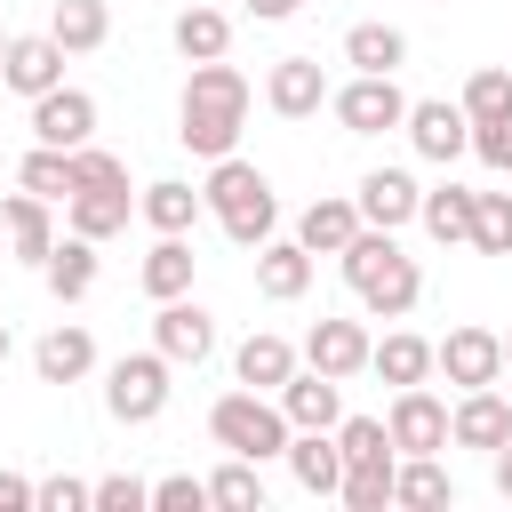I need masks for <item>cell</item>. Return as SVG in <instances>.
Wrapping results in <instances>:
<instances>
[{"mask_svg":"<svg viewBox=\"0 0 512 512\" xmlns=\"http://www.w3.org/2000/svg\"><path fill=\"white\" fill-rule=\"evenodd\" d=\"M384 424H392V448L400 456H440L448 448V400L424 392V384H400L392 408H384Z\"/></svg>","mask_w":512,"mask_h":512,"instance_id":"cell-7","label":"cell"},{"mask_svg":"<svg viewBox=\"0 0 512 512\" xmlns=\"http://www.w3.org/2000/svg\"><path fill=\"white\" fill-rule=\"evenodd\" d=\"M328 112L344 120V136H384V128H408V96H400V80H392V72H352V80L328 96Z\"/></svg>","mask_w":512,"mask_h":512,"instance_id":"cell-6","label":"cell"},{"mask_svg":"<svg viewBox=\"0 0 512 512\" xmlns=\"http://www.w3.org/2000/svg\"><path fill=\"white\" fill-rule=\"evenodd\" d=\"M168 368H176V360H168L160 344H152V352H120V360L104 368V408H112L120 424H152V416L168 408V392H176Z\"/></svg>","mask_w":512,"mask_h":512,"instance_id":"cell-5","label":"cell"},{"mask_svg":"<svg viewBox=\"0 0 512 512\" xmlns=\"http://www.w3.org/2000/svg\"><path fill=\"white\" fill-rule=\"evenodd\" d=\"M40 504H48V512H80V504H96V480L56 472V480H40Z\"/></svg>","mask_w":512,"mask_h":512,"instance_id":"cell-44","label":"cell"},{"mask_svg":"<svg viewBox=\"0 0 512 512\" xmlns=\"http://www.w3.org/2000/svg\"><path fill=\"white\" fill-rule=\"evenodd\" d=\"M152 504H160V512H200V504H208V480L168 472V480H152Z\"/></svg>","mask_w":512,"mask_h":512,"instance_id":"cell-42","label":"cell"},{"mask_svg":"<svg viewBox=\"0 0 512 512\" xmlns=\"http://www.w3.org/2000/svg\"><path fill=\"white\" fill-rule=\"evenodd\" d=\"M488 464H496V496H504V504H512V440H504V448H496V456H488Z\"/></svg>","mask_w":512,"mask_h":512,"instance_id":"cell-47","label":"cell"},{"mask_svg":"<svg viewBox=\"0 0 512 512\" xmlns=\"http://www.w3.org/2000/svg\"><path fill=\"white\" fill-rule=\"evenodd\" d=\"M328 96H336V88H328L320 56H280V64L264 72V104H272L280 120H312V112H320Z\"/></svg>","mask_w":512,"mask_h":512,"instance_id":"cell-13","label":"cell"},{"mask_svg":"<svg viewBox=\"0 0 512 512\" xmlns=\"http://www.w3.org/2000/svg\"><path fill=\"white\" fill-rule=\"evenodd\" d=\"M352 200H360V224H376V232H400V224H416V208H424V184H416L408 168H368Z\"/></svg>","mask_w":512,"mask_h":512,"instance_id":"cell-14","label":"cell"},{"mask_svg":"<svg viewBox=\"0 0 512 512\" xmlns=\"http://www.w3.org/2000/svg\"><path fill=\"white\" fill-rule=\"evenodd\" d=\"M32 144H56V152L96 144V96H88V88H48V96H32Z\"/></svg>","mask_w":512,"mask_h":512,"instance_id":"cell-9","label":"cell"},{"mask_svg":"<svg viewBox=\"0 0 512 512\" xmlns=\"http://www.w3.org/2000/svg\"><path fill=\"white\" fill-rule=\"evenodd\" d=\"M24 504H40V480H24V472H0V512H24Z\"/></svg>","mask_w":512,"mask_h":512,"instance_id":"cell-45","label":"cell"},{"mask_svg":"<svg viewBox=\"0 0 512 512\" xmlns=\"http://www.w3.org/2000/svg\"><path fill=\"white\" fill-rule=\"evenodd\" d=\"M368 368H376L384 384H424V376L440 368V352H432L424 336H408V328H392V336H384V344L368 352Z\"/></svg>","mask_w":512,"mask_h":512,"instance_id":"cell-30","label":"cell"},{"mask_svg":"<svg viewBox=\"0 0 512 512\" xmlns=\"http://www.w3.org/2000/svg\"><path fill=\"white\" fill-rule=\"evenodd\" d=\"M152 344H160L176 368H200V360L216 352V320H208V304H192V296H168V304L152 312Z\"/></svg>","mask_w":512,"mask_h":512,"instance_id":"cell-12","label":"cell"},{"mask_svg":"<svg viewBox=\"0 0 512 512\" xmlns=\"http://www.w3.org/2000/svg\"><path fill=\"white\" fill-rule=\"evenodd\" d=\"M16 184H24V192H40V200H72V192H80L72 152H56V144H32V152H24V168H16Z\"/></svg>","mask_w":512,"mask_h":512,"instance_id":"cell-34","label":"cell"},{"mask_svg":"<svg viewBox=\"0 0 512 512\" xmlns=\"http://www.w3.org/2000/svg\"><path fill=\"white\" fill-rule=\"evenodd\" d=\"M504 440H512V400H504L496 384L456 392V408H448V448H480V456H496Z\"/></svg>","mask_w":512,"mask_h":512,"instance_id":"cell-10","label":"cell"},{"mask_svg":"<svg viewBox=\"0 0 512 512\" xmlns=\"http://www.w3.org/2000/svg\"><path fill=\"white\" fill-rule=\"evenodd\" d=\"M208 432H216V448L224 456H288V440H296V424H288V408L272 400V392H224L216 408H208Z\"/></svg>","mask_w":512,"mask_h":512,"instance_id":"cell-4","label":"cell"},{"mask_svg":"<svg viewBox=\"0 0 512 512\" xmlns=\"http://www.w3.org/2000/svg\"><path fill=\"white\" fill-rule=\"evenodd\" d=\"M136 208H144V224H152V232H192V216H200L208 200H200L192 184L160 176V184H144V200H136Z\"/></svg>","mask_w":512,"mask_h":512,"instance_id":"cell-33","label":"cell"},{"mask_svg":"<svg viewBox=\"0 0 512 512\" xmlns=\"http://www.w3.org/2000/svg\"><path fill=\"white\" fill-rule=\"evenodd\" d=\"M336 264H344L352 296H360L376 320H408V312H416V296H424L416 256H400V240H392V232H376V224H360V232H352V248H344Z\"/></svg>","mask_w":512,"mask_h":512,"instance_id":"cell-2","label":"cell"},{"mask_svg":"<svg viewBox=\"0 0 512 512\" xmlns=\"http://www.w3.org/2000/svg\"><path fill=\"white\" fill-rule=\"evenodd\" d=\"M296 360H304V352H296L288 336H272V328H256V336H248V344L232 352V376H240L248 392H280V384L296 376Z\"/></svg>","mask_w":512,"mask_h":512,"instance_id":"cell-19","label":"cell"},{"mask_svg":"<svg viewBox=\"0 0 512 512\" xmlns=\"http://www.w3.org/2000/svg\"><path fill=\"white\" fill-rule=\"evenodd\" d=\"M368 352H376V336L360 328V320H312V336H304V368H320V376H360L368 368Z\"/></svg>","mask_w":512,"mask_h":512,"instance_id":"cell-16","label":"cell"},{"mask_svg":"<svg viewBox=\"0 0 512 512\" xmlns=\"http://www.w3.org/2000/svg\"><path fill=\"white\" fill-rule=\"evenodd\" d=\"M288 472H296L304 496H336V488H344V448H336V432H296V440H288Z\"/></svg>","mask_w":512,"mask_h":512,"instance_id":"cell-24","label":"cell"},{"mask_svg":"<svg viewBox=\"0 0 512 512\" xmlns=\"http://www.w3.org/2000/svg\"><path fill=\"white\" fill-rule=\"evenodd\" d=\"M224 48H232V16L192 0V8L176 16V56H184V64H208V56H224Z\"/></svg>","mask_w":512,"mask_h":512,"instance_id":"cell-32","label":"cell"},{"mask_svg":"<svg viewBox=\"0 0 512 512\" xmlns=\"http://www.w3.org/2000/svg\"><path fill=\"white\" fill-rule=\"evenodd\" d=\"M344 64L352 72H400L408 64V32L400 24H352L344 32Z\"/></svg>","mask_w":512,"mask_h":512,"instance_id":"cell-28","label":"cell"},{"mask_svg":"<svg viewBox=\"0 0 512 512\" xmlns=\"http://www.w3.org/2000/svg\"><path fill=\"white\" fill-rule=\"evenodd\" d=\"M472 208H480V192H464V184H432L424 208H416V224H424L440 248H472Z\"/></svg>","mask_w":512,"mask_h":512,"instance_id":"cell-25","label":"cell"},{"mask_svg":"<svg viewBox=\"0 0 512 512\" xmlns=\"http://www.w3.org/2000/svg\"><path fill=\"white\" fill-rule=\"evenodd\" d=\"M392 472H400V464H352L336 496H344L352 512H384V504H392Z\"/></svg>","mask_w":512,"mask_h":512,"instance_id":"cell-39","label":"cell"},{"mask_svg":"<svg viewBox=\"0 0 512 512\" xmlns=\"http://www.w3.org/2000/svg\"><path fill=\"white\" fill-rule=\"evenodd\" d=\"M432 352H440V376H448L456 392H480V384L504 376V336H496V328H472V320H464V328H448Z\"/></svg>","mask_w":512,"mask_h":512,"instance_id":"cell-8","label":"cell"},{"mask_svg":"<svg viewBox=\"0 0 512 512\" xmlns=\"http://www.w3.org/2000/svg\"><path fill=\"white\" fill-rule=\"evenodd\" d=\"M504 368H512V336H504Z\"/></svg>","mask_w":512,"mask_h":512,"instance_id":"cell-49","label":"cell"},{"mask_svg":"<svg viewBox=\"0 0 512 512\" xmlns=\"http://www.w3.org/2000/svg\"><path fill=\"white\" fill-rule=\"evenodd\" d=\"M72 176H80V184H128V160L104 152V144H80V152H72Z\"/></svg>","mask_w":512,"mask_h":512,"instance_id":"cell-41","label":"cell"},{"mask_svg":"<svg viewBox=\"0 0 512 512\" xmlns=\"http://www.w3.org/2000/svg\"><path fill=\"white\" fill-rule=\"evenodd\" d=\"M0 360H8V320H0Z\"/></svg>","mask_w":512,"mask_h":512,"instance_id":"cell-48","label":"cell"},{"mask_svg":"<svg viewBox=\"0 0 512 512\" xmlns=\"http://www.w3.org/2000/svg\"><path fill=\"white\" fill-rule=\"evenodd\" d=\"M136 280H144V296H152V304L192 296V240H184V232H160V240L144 248V272H136Z\"/></svg>","mask_w":512,"mask_h":512,"instance_id":"cell-26","label":"cell"},{"mask_svg":"<svg viewBox=\"0 0 512 512\" xmlns=\"http://www.w3.org/2000/svg\"><path fill=\"white\" fill-rule=\"evenodd\" d=\"M472 152L512 176V112H504V120H472Z\"/></svg>","mask_w":512,"mask_h":512,"instance_id":"cell-43","label":"cell"},{"mask_svg":"<svg viewBox=\"0 0 512 512\" xmlns=\"http://www.w3.org/2000/svg\"><path fill=\"white\" fill-rule=\"evenodd\" d=\"M40 272H48V288H56V304H80V296L96 288V240H80V232H72V240H56Z\"/></svg>","mask_w":512,"mask_h":512,"instance_id":"cell-29","label":"cell"},{"mask_svg":"<svg viewBox=\"0 0 512 512\" xmlns=\"http://www.w3.org/2000/svg\"><path fill=\"white\" fill-rule=\"evenodd\" d=\"M32 368H40V384H80V376L96 368V336L72 328V320H56V328L32 344Z\"/></svg>","mask_w":512,"mask_h":512,"instance_id":"cell-18","label":"cell"},{"mask_svg":"<svg viewBox=\"0 0 512 512\" xmlns=\"http://www.w3.org/2000/svg\"><path fill=\"white\" fill-rule=\"evenodd\" d=\"M128 184H80L72 200H64V216H72V232L80 240H112V232H128Z\"/></svg>","mask_w":512,"mask_h":512,"instance_id":"cell-20","label":"cell"},{"mask_svg":"<svg viewBox=\"0 0 512 512\" xmlns=\"http://www.w3.org/2000/svg\"><path fill=\"white\" fill-rule=\"evenodd\" d=\"M48 32H56L64 56H96V48L112 40V8H104V0H56V8H48Z\"/></svg>","mask_w":512,"mask_h":512,"instance_id":"cell-27","label":"cell"},{"mask_svg":"<svg viewBox=\"0 0 512 512\" xmlns=\"http://www.w3.org/2000/svg\"><path fill=\"white\" fill-rule=\"evenodd\" d=\"M144 504H152V488L136 472H104L96 480V512H144Z\"/></svg>","mask_w":512,"mask_h":512,"instance_id":"cell-40","label":"cell"},{"mask_svg":"<svg viewBox=\"0 0 512 512\" xmlns=\"http://www.w3.org/2000/svg\"><path fill=\"white\" fill-rule=\"evenodd\" d=\"M456 104H464L472 120H504V112H512V72H504V64H480V72L464 80Z\"/></svg>","mask_w":512,"mask_h":512,"instance_id":"cell-37","label":"cell"},{"mask_svg":"<svg viewBox=\"0 0 512 512\" xmlns=\"http://www.w3.org/2000/svg\"><path fill=\"white\" fill-rule=\"evenodd\" d=\"M336 448H344V472H352V464H400L384 416H344V424H336Z\"/></svg>","mask_w":512,"mask_h":512,"instance_id":"cell-35","label":"cell"},{"mask_svg":"<svg viewBox=\"0 0 512 512\" xmlns=\"http://www.w3.org/2000/svg\"><path fill=\"white\" fill-rule=\"evenodd\" d=\"M240 128H248V72H232L224 56L192 64L184 104H176V136H184V152H192V160H224V152L240 144Z\"/></svg>","mask_w":512,"mask_h":512,"instance_id":"cell-1","label":"cell"},{"mask_svg":"<svg viewBox=\"0 0 512 512\" xmlns=\"http://www.w3.org/2000/svg\"><path fill=\"white\" fill-rule=\"evenodd\" d=\"M392 504L440 512V504H456V480L440 472V456H400V472H392Z\"/></svg>","mask_w":512,"mask_h":512,"instance_id":"cell-31","label":"cell"},{"mask_svg":"<svg viewBox=\"0 0 512 512\" xmlns=\"http://www.w3.org/2000/svg\"><path fill=\"white\" fill-rule=\"evenodd\" d=\"M0 232H8V248L24 264H48V248H56V224H48V200L40 192H8L0 200Z\"/></svg>","mask_w":512,"mask_h":512,"instance_id":"cell-21","label":"cell"},{"mask_svg":"<svg viewBox=\"0 0 512 512\" xmlns=\"http://www.w3.org/2000/svg\"><path fill=\"white\" fill-rule=\"evenodd\" d=\"M408 144L424 152V160H464L472 152V112L464 104H448V96H424V104H408Z\"/></svg>","mask_w":512,"mask_h":512,"instance_id":"cell-11","label":"cell"},{"mask_svg":"<svg viewBox=\"0 0 512 512\" xmlns=\"http://www.w3.org/2000/svg\"><path fill=\"white\" fill-rule=\"evenodd\" d=\"M472 248H480V256H512V192H480V208H472Z\"/></svg>","mask_w":512,"mask_h":512,"instance_id":"cell-38","label":"cell"},{"mask_svg":"<svg viewBox=\"0 0 512 512\" xmlns=\"http://www.w3.org/2000/svg\"><path fill=\"white\" fill-rule=\"evenodd\" d=\"M0 80H8L16 96H48V88H64V48H56V32H16L8 56H0Z\"/></svg>","mask_w":512,"mask_h":512,"instance_id":"cell-15","label":"cell"},{"mask_svg":"<svg viewBox=\"0 0 512 512\" xmlns=\"http://www.w3.org/2000/svg\"><path fill=\"white\" fill-rule=\"evenodd\" d=\"M200 200H208V216L224 224V240H232V248H264V240H272V224H280L272 176H264L256 160H240V152L208 160V184H200Z\"/></svg>","mask_w":512,"mask_h":512,"instance_id":"cell-3","label":"cell"},{"mask_svg":"<svg viewBox=\"0 0 512 512\" xmlns=\"http://www.w3.org/2000/svg\"><path fill=\"white\" fill-rule=\"evenodd\" d=\"M272 400L288 408V424H296V432H336V424H344V384H336V376H320V368H296Z\"/></svg>","mask_w":512,"mask_h":512,"instance_id":"cell-17","label":"cell"},{"mask_svg":"<svg viewBox=\"0 0 512 512\" xmlns=\"http://www.w3.org/2000/svg\"><path fill=\"white\" fill-rule=\"evenodd\" d=\"M296 8H304V0H248V16H256V24H280V16H296Z\"/></svg>","mask_w":512,"mask_h":512,"instance_id":"cell-46","label":"cell"},{"mask_svg":"<svg viewBox=\"0 0 512 512\" xmlns=\"http://www.w3.org/2000/svg\"><path fill=\"white\" fill-rule=\"evenodd\" d=\"M352 232H360V200H336V192H320V200L296 216V240H304L312 256H344Z\"/></svg>","mask_w":512,"mask_h":512,"instance_id":"cell-22","label":"cell"},{"mask_svg":"<svg viewBox=\"0 0 512 512\" xmlns=\"http://www.w3.org/2000/svg\"><path fill=\"white\" fill-rule=\"evenodd\" d=\"M0 56H8V32H0Z\"/></svg>","mask_w":512,"mask_h":512,"instance_id":"cell-50","label":"cell"},{"mask_svg":"<svg viewBox=\"0 0 512 512\" xmlns=\"http://www.w3.org/2000/svg\"><path fill=\"white\" fill-rule=\"evenodd\" d=\"M256 288H264L272 304H296V296L312 288V248H304V240H264V248H256Z\"/></svg>","mask_w":512,"mask_h":512,"instance_id":"cell-23","label":"cell"},{"mask_svg":"<svg viewBox=\"0 0 512 512\" xmlns=\"http://www.w3.org/2000/svg\"><path fill=\"white\" fill-rule=\"evenodd\" d=\"M208 504H224V512H264L256 456H232V464H216V472H208Z\"/></svg>","mask_w":512,"mask_h":512,"instance_id":"cell-36","label":"cell"}]
</instances>
